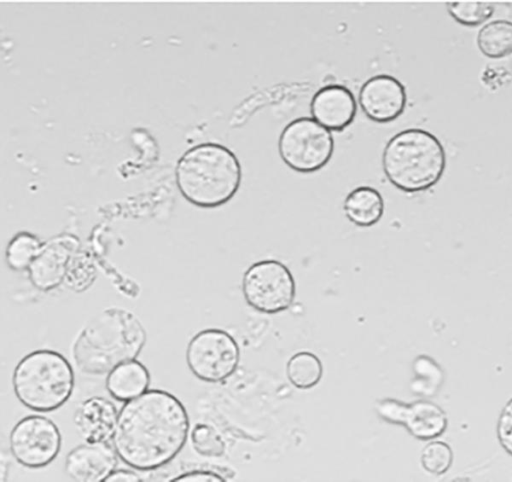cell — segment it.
I'll use <instances>...</instances> for the list:
<instances>
[{
    "label": "cell",
    "instance_id": "obj_7",
    "mask_svg": "<svg viewBox=\"0 0 512 482\" xmlns=\"http://www.w3.org/2000/svg\"><path fill=\"white\" fill-rule=\"evenodd\" d=\"M242 292L247 304L264 314L287 310L296 295V284L282 262L266 259L253 263L244 273Z\"/></svg>",
    "mask_w": 512,
    "mask_h": 482
},
{
    "label": "cell",
    "instance_id": "obj_21",
    "mask_svg": "<svg viewBox=\"0 0 512 482\" xmlns=\"http://www.w3.org/2000/svg\"><path fill=\"white\" fill-rule=\"evenodd\" d=\"M417 379L413 383L415 392L424 396L437 394L444 381V372L441 366L432 358L419 356L414 362Z\"/></svg>",
    "mask_w": 512,
    "mask_h": 482
},
{
    "label": "cell",
    "instance_id": "obj_2",
    "mask_svg": "<svg viewBox=\"0 0 512 482\" xmlns=\"http://www.w3.org/2000/svg\"><path fill=\"white\" fill-rule=\"evenodd\" d=\"M146 340L145 327L132 311L109 307L93 316L76 336L72 358L82 373L101 376L136 359Z\"/></svg>",
    "mask_w": 512,
    "mask_h": 482
},
{
    "label": "cell",
    "instance_id": "obj_22",
    "mask_svg": "<svg viewBox=\"0 0 512 482\" xmlns=\"http://www.w3.org/2000/svg\"><path fill=\"white\" fill-rule=\"evenodd\" d=\"M190 440L194 451L204 457L218 458L226 450L222 436L207 423H196L190 432Z\"/></svg>",
    "mask_w": 512,
    "mask_h": 482
},
{
    "label": "cell",
    "instance_id": "obj_20",
    "mask_svg": "<svg viewBox=\"0 0 512 482\" xmlns=\"http://www.w3.org/2000/svg\"><path fill=\"white\" fill-rule=\"evenodd\" d=\"M42 246L43 242L35 234L27 231L18 232L7 244L6 264L14 271L27 270Z\"/></svg>",
    "mask_w": 512,
    "mask_h": 482
},
{
    "label": "cell",
    "instance_id": "obj_1",
    "mask_svg": "<svg viewBox=\"0 0 512 482\" xmlns=\"http://www.w3.org/2000/svg\"><path fill=\"white\" fill-rule=\"evenodd\" d=\"M189 431L184 404L168 391L148 389L120 408L112 444L123 463L151 471L181 452Z\"/></svg>",
    "mask_w": 512,
    "mask_h": 482
},
{
    "label": "cell",
    "instance_id": "obj_13",
    "mask_svg": "<svg viewBox=\"0 0 512 482\" xmlns=\"http://www.w3.org/2000/svg\"><path fill=\"white\" fill-rule=\"evenodd\" d=\"M357 111L353 92L340 84H329L319 88L312 96L310 113L329 130L341 131L349 126Z\"/></svg>",
    "mask_w": 512,
    "mask_h": 482
},
{
    "label": "cell",
    "instance_id": "obj_17",
    "mask_svg": "<svg viewBox=\"0 0 512 482\" xmlns=\"http://www.w3.org/2000/svg\"><path fill=\"white\" fill-rule=\"evenodd\" d=\"M343 210L347 219L356 226L371 227L383 216L384 200L377 189L358 186L345 197Z\"/></svg>",
    "mask_w": 512,
    "mask_h": 482
},
{
    "label": "cell",
    "instance_id": "obj_10",
    "mask_svg": "<svg viewBox=\"0 0 512 482\" xmlns=\"http://www.w3.org/2000/svg\"><path fill=\"white\" fill-rule=\"evenodd\" d=\"M79 246L78 238L71 234H60L44 242L27 269L31 284L44 292L59 287L66 280Z\"/></svg>",
    "mask_w": 512,
    "mask_h": 482
},
{
    "label": "cell",
    "instance_id": "obj_12",
    "mask_svg": "<svg viewBox=\"0 0 512 482\" xmlns=\"http://www.w3.org/2000/svg\"><path fill=\"white\" fill-rule=\"evenodd\" d=\"M118 458L111 442L80 444L67 453L64 472L74 481H105L116 469Z\"/></svg>",
    "mask_w": 512,
    "mask_h": 482
},
{
    "label": "cell",
    "instance_id": "obj_5",
    "mask_svg": "<svg viewBox=\"0 0 512 482\" xmlns=\"http://www.w3.org/2000/svg\"><path fill=\"white\" fill-rule=\"evenodd\" d=\"M74 383L70 362L51 349H38L26 354L12 374L16 398L23 406L36 412H51L62 407L70 399Z\"/></svg>",
    "mask_w": 512,
    "mask_h": 482
},
{
    "label": "cell",
    "instance_id": "obj_23",
    "mask_svg": "<svg viewBox=\"0 0 512 482\" xmlns=\"http://www.w3.org/2000/svg\"><path fill=\"white\" fill-rule=\"evenodd\" d=\"M446 6L448 13L456 22L468 27L484 23L495 11V6L491 2H449Z\"/></svg>",
    "mask_w": 512,
    "mask_h": 482
},
{
    "label": "cell",
    "instance_id": "obj_19",
    "mask_svg": "<svg viewBox=\"0 0 512 482\" xmlns=\"http://www.w3.org/2000/svg\"><path fill=\"white\" fill-rule=\"evenodd\" d=\"M286 374L294 387L302 390L310 389L320 382L323 376V365L312 352L300 351L288 360Z\"/></svg>",
    "mask_w": 512,
    "mask_h": 482
},
{
    "label": "cell",
    "instance_id": "obj_9",
    "mask_svg": "<svg viewBox=\"0 0 512 482\" xmlns=\"http://www.w3.org/2000/svg\"><path fill=\"white\" fill-rule=\"evenodd\" d=\"M62 446L61 432L54 421L32 414L21 418L9 435V449L22 466L38 469L51 464Z\"/></svg>",
    "mask_w": 512,
    "mask_h": 482
},
{
    "label": "cell",
    "instance_id": "obj_16",
    "mask_svg": "<svg viewBox=\"0 0 512 482\" xmlns=\"http://www.w3.org/2000/svg\"><path fill=\"white\" fill-rule=\"evenodd\" d=\"M150 380L147 367L134 359L117 366L108 373L105 385L112 398L127 402L148 390Z\"/></svg>",
    "mask_w": 512,
    "mask_h": 482
},
{
    "label": "cell",
    "instance_id": "obj_28",
    "mask_svg": "<svg viewBox=\"0 0 512 482\" xmlns=\"http://www.w3.org/2000/svg\"><path fill=\"white\" fill-rule=\"evenodd\" d=\"M106 482H138L143 481V478L133 470L128 469H115L105 479Z\"/></svg>",
    "mask_w": 512,
    "mask_h": 482
},
{
    "label": "cell",
    "instance_id": "obj_8",
    "mask_svg": "<svg viewBox=\"0 0 512 482\" xmlns=\"http://www.w3.org/2000/svg\"><path fill=\"white\" fill-rule=\"evenodd\" d=\"M240 348L231 334L218 328L196 333L186 348V363L191 373L201 381L218 383L237 369Z\"/></svg>",
    "mask_w": 512,
    "mask_h": 482
},
{
    "label": "cell",
    "instance_id": "obj_26",
    "mask_svg": "<svg viewBox=\"0 0 512 482\" xmlns=\"http://www.w3.org/2000/svg\"><path fill=\"white\" fill-rule=\"evenodd\" d=\"M406 404L396 399L385 398L376 403L375 410L384 421L394 425H402Z\"/></svg>",
    "mask_w": 512,
    "mask_h": 482
},
{
    "label": "cell",
    "instance_id": "obj_15",
    "mask_svg": "<svg viewBox=\"0 0 512 482\" xmlns=\"http://www.w3.org/2000/svg\"><path fill=\"white\" fill-rule=\"evenodd\" d=\"M401 426L418 440H433L447 429L448 416L438 404L417 400L406 404Z\"/></svg>",
    "mask_w": 512,
    "mask_h": 482
},
{
    "label": "cell",
    "instance_id": "obj_3",
    "mask_svg": "<svg viewBox=\"0 0 512 482\" xmlns=\"http://www.w3.org/2000/svg\"><path fill=\"white\" fill-rule=\"evenodd\" d=\"M181 195L200 208H216L229 202L242 182V167L226 146L204 142L186 150L175 167Z\"/></svg>",
    "mask_w": 512,
    "mask_h": 482
},
{
    "label": "cell",
    "instance_id": "obj_6",
    "mask_svg": "<svg viewBox=\"0 0 512 482\" xmlns=\"http://www.w3.org/2000/svg\"><path fill=\"white\" fill-rule=\"evenodd\" d=\"M278 152L292 170L312 173L322 169L332 158L334 138L331 131L314 118L298 117L282 129Z\"/></svg>",
    "mask_w": 512,
    "mask_h": 482
},
{
    "label": "cell",
    "instance_id": "obj_4",
    "mask_svg": "<svg viewBox=\"0 0 512 482\" xmlns=\"http://www.w3.org/2000/svg\"><path fill=\"white\" fill-rule=\"evenodd\" d=\"M382 168L397 189L407 193L425 191L436 185L445 171V149L431 132L407 128L386 143Z\"/></svg>",
    "mask_w": 512,
    "mask_h": 482
},
{
    "label": "cell",
    "instance_id": "obj_24",
    "mask_svg": "<svg viewBox=\"0 0 512 482\" xmlns=\"http://www.w3.org/2000/svg\"><path fill=\"white\" fill-rule=\"evenodd\" d=\"M453 458L450 445L443 441H431L423 447L420 462L426 472L438 476L450 469Z\"/></svg>",
    "mask_w": 512,
    "mask_h": 482
},
{
    "label": "cell",
    "instance_id": "obj_25",
    "mask_svg": "<svg viewBox=\"0 0 512 482\" xmlns=\"http://www.w3.org/2000/svg\"><path fill=\"white\" fill-rule=\"evenodd\" d=\"M496 434L501 447L512 456V398L501 410L496 425Z\"/></svg>",
    "mask_w": 512,
    "mask_h": 482
},
{
    "label": "cell",
    "instance_id": "obj_18",
    "mask_svg": "<svg viewBox=\"0 0 512 482\" xmlns=\"http://www.w3.org/2000/svg\"><path fill=\"white\" fill-rule=\"evenodd\" d=\"M476 42L486 57L499 59L512 54V21L496 19L484 24L477 33Z\"/></svg>",
    "mask_w": 512,
    "mask_h": 482
},
{
    "label": "cell",
    "instance_id": "obj_11",
    "mask_svg": "<svg viewBox=\"0 0 512 482\" xmlns=\"http://www.w3.org/2000/svg\"><path fill=\"white\" fill-rule=\"evenodd\" d=\"M358 101L361 110L370 120L377 123L391 122L406 108V88L392 75H374L361 85Z\"/></svg>",
    "mask_w": 512,
    "mask_h": 482
},
{
    "label": "cell",
    "instance_id": "obj_27",
    "mask_svg": "<svg viewBox=\"0 0 512 482\" xmlns=\"http://www.w3.org/2000/svg\"><path fill=\"white\" fill-rule=\"evenodd\" d=\"M220 474L209 470H192L175 476L173 482L224 481Z\"/></svg>",
    "mask_w": 512,
    "mask_h": 482
},
{
    "label": "cell",
    "instance_id": "obj_14",
    "mask_svg": "<svg viewBox=\"0 0 512 482\" xmlns=\"http://www.w3.org/2000/svg\"><path fill=\"white\" fill-rule=\"evenodd\" d=\"M118 413L119 410L110 399L92 396L77 406L73 423L86 443L112 442Z\"/></svg>",
    "mask_w": 512,
    "mask_h": 482
}]
</instances>
